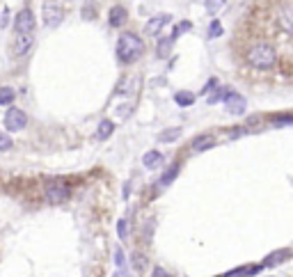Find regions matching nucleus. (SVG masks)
Listing matches in <instances>:
<instances>
[{"instance_id":"1","label":"nucleus","mask_w":293,"mask_h":277,"mask_svg":"<svg viewBox=\"0 0 293 277\" xmlns=\"http://www.w3.org/2000/svg\"><path fill=\"white\" fill-rule=\"evenodd\" d=\"M234 41H266L289 71L293 65V0H257Z\"/></svg>"},{"instance_id":"2","label":"nucleus","mask_w":293,"mask_h":277,"mask_svg":"<svg viewBox=\"0 0 293 277\" xmlns=\"http://www.w3.org/2000/svg\"><path fill=\"white\" fill-rule=\"evenodd\" d=\"M243 46V60L257 71H268L277 65V50L266 41H236Z\"/></svg>"},{"instance_id":"3","label":"nucleus","mask_w":293,"mask_h":277,"mask_svg":"<svg viewBox=\"0 0 293 277\" xmlns=\"http://www.w3.org/2000/svg\"><path fill=\"white\" fill-rule=\"evenodd\" d=\"M142 53H145V41L140 39L138 34L124 33L122 37L117 39V57H119L122 62H126V65L140 60Z\"/></svg>"},{"instance_id":"4","label":"nucleus","mask_w":293,"mask_h":277,"mask_svg":"<svg viewBox=\"0 0 293 277\" xmlns=\"http://www.w3.org/2000/svg\"><path fill=\"white\" fill-rule=\"evenodd\" d=\"M46 199L53 204H62L69 199V186L62 179L46 181Z\"/></svg>"},{"instance_id":"5","label":"nucleus","mask_w":293,"mask_h":277,"mask_svg":"<svg viewBox=\"0 0 293 277\" xmlns=\"http://www.w3.org/2000/svg\"><path fill=\"white\" fill-rule=\"evenodd\" d=\"M28 126V114L23 110H18V108H9L7 113H5V129L12 130V133H16V130H23Z\"/></svg>"},{"instance_id":"6","label":"nucleus","mask_w":293,"mask_h":277,"mask_svg":"<svg viewBox=\"0 0 293 277\" xmlns=\"http://www.w3.org/2000/svg\"><path fill=\"white\" fill-rule=\"evenodd\" d=\"M41 16H44V23L50 25V28H55V25L62 23V18H65V9L62 5H57V2H46L44 9H41Z\"/></svg>"},{"instance_id":"7","label":"nucleus","mask_w":293,"mask_h":277,"mask_svg":"<svg viewBox=\"0 0 293 277\" xmlns=\"http://www.w3.org/2000/svg\"><path fill=\"white\" fill-rule=\"evenodd\" d=\"M14 30H16V34H33V30H34V14L28 7L21 9V12L16 14V18H14Z\"/></svg>"},{"instance_id":"8","label":"nucleus","mask_w":293,"mask_h":277,"mask_svg":"<svg viewBox=\"0 0 293 277\" xmlns=\"http://www.w3.org/2000/svg\"><path fill=\"white\" fill-rule=\"evenodd\" d=\"M30 49H33V34H16L12 41V55L14 57H23Z\"/></svg>"},{"instance_id":"9","label":"nucleus","mask_w":293,"mask_h":277,"mask_svg":"<svg viewBox=\"0 0 293 277\" xmlns=\"http://www.w3.org/2000/svg\"><path fill=\"white\" fill-rule=\"evenodd\" d=\"M167 23H170V16H167V14H158V16L149 18V23L145 25V33L149 34V37H156V34H161V30H163Z\"/></svg>"},{"instance_id":"10","label":"nucleus","mask_w":293,"mask_h":277,"mask_svg":"<svg viewBox=\"0 0 293 277\" xmlns=\"http://www.w3.org/2000/svg\"><path fill=\"white\" fill-rule=\"evenodd\" d=\"M225 103H227L229 114H243L245 113V106H247V103H245V98L241 97V94H234V92L229 94V98L225 101Z\"/></svg>"},{"instance_id":"11","label":"nucleus","mask_w":293,"mask_h":277,"mask_svg":"<svg viewBox=\"0 0 293 277\" xmlns=\"http://www.w3.org/2000/svg\"><path fill=\"white\" fill-rule=\"evenodd\" d=\"M108 21H110V25L113 28H119V25L126 23V9L122 7V5H114L113 9H110V14H108Z\"/></svg>"},{"instance_id":"12","label":"nucleus","mask_w":293,"mask_h":277,"mask_svg":"<svg viewBox=\"0 0 293 277\" xmlns=\"http://www.w3.org/2000/svg\"><path fill=\"white\" fill-rule=\"evenodd\" d=\"M213 145H215L213 135H199L193 140V151H204V149H211Z\"/></svg>"},{"instance_id":"13","label":"nucleus","mask_w":293,"mask_h":277,"mask_svg":"<svg viewBox=\"0 0 293 277\" xmlns=\"http://www.w3.org/2000/svg\"><path fill=\"white\" fill-rule=\"evenodd\" d=\"M142 163H145V167L154 170V167H158V165L163 163V156L158 154V151H146V154L142 156Z\"/></svg>"},{"instance_id":"14","label":"nucleus","mask_w":293,"mask_h":277,"mask_svg":"<svg viewBox=\"0 0 293 277\" xmlns=\"http://www.w3.org/2000/svg\"><path fill=\"white\" fill-rule=\"evenodd\" d=\"M113 130H114V124L110 122V119H103V122L98 124V129H97V138L98 140H108L110 135H113Z\"/></svg>"},{"instance_id":"15","label":"nucleus","mask_w":293,"mask_h":277,"mask_svg":"<svg viewBox=\"0 0 293 277\" xmlns=\"http://www.w3.org/2000/svg\"><path fill=\"white\" fill-rule=\"evenodd\" d=\"M172 46H174V39H161L158 41V57L161 60H167L170 57V53H172Z\"/></svg>"},{"instance_id":"16","label":"nucleus","mask_w":293,"mask_h":277,"mask_svg":"<svg viewBox=\"0 0 293 277\" xmlns=\"http://www.w3.org/2000/svg\"><path fill=\"white\" fill-rule=\"evenodd\" d=\"M16 98V92L12 90V87H0V106H12V101Z\"/></svg>"},{"instance_id":"17","label":"nucleus","mask_w":293,"mask_h":277,"mask_svg":"<svg viewBox=\"0 0 293 277\" xmlns=\"http://www.w3.org/2000/svg\"><path fill=\"white\" fill-rule=\"evenodd\" d=\"M174 101H177L179 106H193V103H195V94H193V92H177V94H174Z\"/></svg>"},{"instance_id":"18","label":"nucleus","mask_w":293,"mask_h":277,"mask_svg":"<svg viewBox=\"0 0 293 277\" xmlns=\"http://www.w3.org/2000/svg\"><path fill=\"white\" fill-rule=\"evenodd\" d=\"M179 138H181V129H167L158 135L161 142H174V140H179Z\"/></svg>"},{"instance_id":"19","label":"nucleus","mask_w":293,"mask_h":277,"mask_svg":"<svg viewBox=\"0 0 293 277\" xmlns=\"http://www.w3.org/2000/svg\"><path fill=\"white\" fill-rule=\"evenodd\" d=\"M177 174H179V165L174 163V165L170 167V170H167V172L163 174V179H161V186H167V183H172V181L177 179Z\"/></svg>"},{"instance_id":"20","label":"nucleus","mask_w":293,"mask_h":277,"mask_svg":"<svg viewBox=\"0 0 293 277\" xmlns=\"http://www.w3.org/2000/svg\"><path fill=\"white\" fill-rule=\"evenodd\" d=\"M225 5H227L225 0H206V12H209V14H218Z\"/></svg>"},{"instance_id":"21","label":"nucleus","mask_w":293,"mask_h":277,"mask_svg":"<svg viewBox=\"0 0 293 277\" xmlns=\"http://www.w3.org/2000/svg\"><path fill=\"white\" fill-rule=\"evenodd\" d=\"M94 16H97V7H94V2H92V0H87V2H85V7H82V18H85V21H92Z\"/></svg>"},{"instance_id":"22","label":"nucleus","mask_w":293,"mask_h":277,"mask_svg":"<svg viewBox=\"0 0 293 277\" xmlns=\"http://www.w3.org/2000/svg\"><path fill=\"white\" fill-rule=\"evenodd\" d=\"M286 257H289V250H282V252L270 254L268 259H266V263H263V266H273V263H279V261H284Z\"/></svg>"},{"instance_id":"23","label":"nucleus","mask_w":293,"mask_h":277,"mask_svg":"<svg viewBox=\"0 0 293 277\" xmlns=\"http://www.w3.org/2000/svg\"><path fill=\"white\" fill-rule=\"evenodd\" d=\"M229 94H231V90H227V87H222V90H218L215 94H213L211 98H209V103H218V101H227Z\"/></svg>"},{"instance_id":"24","label":"nucleus","mask_w":293,"mask_h":277,"mask_svg":"<svg viewBox=\"0 0 293 277\" xmlns=\"http://www.w3.org/2000/svg\"><path fill=\"white\" fill-rule=\"evenodd\" d=\"M273 124H275V126H286V124H293V114H275V117H273Z\"/></svg>"},{"instance_id":"25","label":"nucleus","mask_w":293,"mask_h":277,"mask_svg":"<svg viewBox=\"0 0 293 277\" xmlns=\"http://www.w3.org/2000/svg\"><path fill=\"white\" fill-rule=\"evenodd\" d=\"M133 266H135L138 273H145L146 270V259L142 257V254H133Z\"/></svg>"},{"instance_id":"26","label":"nucleus","mask_w":293,"mask_h":277,"mask_svg":"<svg viewBox=\"0 0 293 277\" xmlns=\"http://www.w3.org/2000/svg\"><path fill=\"white\" fill-rule=\"evenodd\" d=\"M12 145H14V142H12V138H9L7 133H2V130H0V151H9V149H12Z\"/></svg>"},{"instance_id":"27","label":"nucleus","mask_w":293,"mask_h":277,"mask_svg":"<svg viewBox=\"0 0 293 277\" xmlns=\"http://www.w3.org/2000/svg\"><path fill=\"white\" fill-rule=\"evenodd\" d=\"M117 234H119V238H129V222L126 220H119L117 222Z\"/></svg>"},{"instance_id":"28","label":"nucleus","mask_w":293,"mask_h":277,"mask_svg":"<svg viewBox=\"0 0 293 277\" xmlns=\"http://www.w3.org/2000/svg\"><path fill=\"white\" fill-rule=\"evenodd\" d=\"M190 28H193V25H190V21H181V23H179V28L174 30V34H172V39H177V37H179L181 33H188Z\"/></svg>"},{"instance_id":"29","label":"nucleus","mask_w":293,"mask_h":277,"mask_svg":"<svg viewBox=\"0 0 293 277\" xmlns=\"http://www.w3.org/2000/svg\"><path fill=\"white\" fill-rule=\"evenodd\" d=\"M247 275V266H243V268H234V270H229L225 277H243Z\"/></svg>"},{"instance_id":"30","label":"nucleus","mask_w":293,"mask_h":277,"mask_svg":"<svg viewBox=\"0 0 293 277\" xmlns=\"http://www.w3.org/2000/svg\"><path fill=\"white\" fill-rule=\"evenodd\" d=\"M124 252H122V247H117V250H114V263H117V266H119V268H124Z\"/></svg>"},{"instance_id":"31","label":"nucleus","mask_w":293,"mask_h":277,"mask_svg":"<svg viewBox=\"0 0 293 277\" xmlns=\"http://www.w3.org/2000/svg\"><path fill=\"white\" fill-rule=\"evenodd\" d=\"M209 34H211V37H220V34H222V25H220L218 21H213V23H211V30H209Z\"/></svg>"},{"instance_id":"32","label":"nucleus","mask_w":293,"mask_h":277,"mask_svg":"<svg viewBox=\"0 0 293 277\" xmlns=\"http://www.w3.org/2000/svg\"><path fill=\"white\" fill-rule=\"evenodd\" d=\"M151 277H172V275H167L163 268H154V273H151Z\"/></svg>"}]
</instances>
